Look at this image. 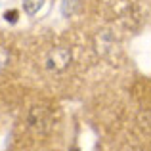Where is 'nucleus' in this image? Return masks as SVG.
Listing matches in <instances>:
<instances>
[{"label": "nucleus", "mask_w": 151, "mask_h": 151, "mask_svg": "<svg viewBox=\"0 0 151 151\" xmlns=\"http://www.w3.org/2000/svg\"><path fill=\"white\" fill-rule=\"evenodd\" d=\"M71 63V50L58 46V48H52L46 55V69L54 71V73H61L69 67Z\"/></svg>", "instance_id": "1"}, {"label": "nucleus", "mask_w": 151, "mask_h": 151, "mask_svg": "<svg viewBox=\"0 0 151 151\" xmlns=\"http://www.w3.org/2000/svg\"><path fill=\"white\" fill-rule=\"evenodd\" d=\"M29 122L35 126V128H44V126H50V117H46V109H42V107H35L33 111H31V117H29Z\"/></svg>", "instance_id": "2"}, {"label": "nucleus", "mask_w": 151, "mask_h": 151, "mask_svg": "<svg viewBox=\"0 0 151 151\" xmlns=\"http://www.w3.org/2000/svg\"><path fill=\"white\" fill-rule=\"evenodd\" d=\"M78 8H81V0H63L61 2V14L65 17H71V15H75L78 12Z\"/></svg>", "instance_id": "3"}, {"label": "nucleus", "mask_w": 151, "mask_h": 151, "mask_svg": "<svg viewBox=\"0 0 151 151\" xmlns=\"http://www.w3.org/2000/svg\"><path fill=\"white\" fill-rule=\"evenodd\" d=\"M46 0H23V10L27 12L29 15H35L42 6H44Z\"/></svg>", "instance_id": "4"}, {"label": "nucleus", "mask_w": 151, "mask_h": 151, "mask_svg": "<svg viewBox=\"0 0 151 151\" xmlns=\"http://www.w3.org/2000/svg\"><path fill=\"white\" fill-rule=\"evenodd\" d=\"M12 61V54L6 46H0V71H4Z\"/></svg>", "instance_id": "5"}, {"label": "nucleus", "mask_w": 151, "mask_h": 151, "mask_svg": "<svg viewBox=\"0 0 151 151\" xmlns=\"http://www.w3.org/2000/svg\"><path fill=\"white\" fill-rule=\"evenodd\" d=\"M4 17H6V21L15 23V21H17V12H15V10H10V12H6V14H4Z\"/></svg>", "instance_id": "6"}]
</instances>
